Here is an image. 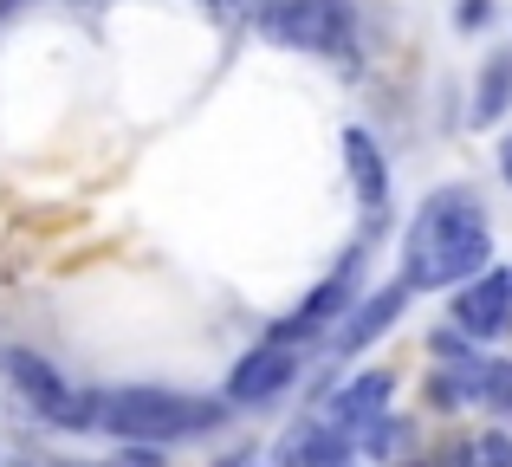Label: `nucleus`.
<instances>
[{
    "label": "nucleus",
    "mask_w": 512,
    "mask_h": 467,
    "mask_svg": "<svg viewBox=\"0 0 512 467\" xmlns=\"http://www.w3.org/2000/svg\"><path fill=\"white\" fill-rule=\"evenodd\" d=\"M493 253V234H487V215L467 189H441L422 202V215L409 221L402 234V279L422 292L435 286H461L487 266Z\"/></svg>",
    "instance_id": "nucleus-1"
},
{
    "label": "nucleus",
    "mask_w": 512,
    "mask_h": 467,
    "mask_svg": "<svg viewBox=\"0 0 512 467\" xmlns=\"http://www.w3.org/2000/svg\"><path fill=\"white\" fill-rule=\"evenodd\" d=\"M98 416L111 422V435H130V442H182V435L214 429L221 403L182 390H111L98 403Z\"/></svg>",
    "instance_id": "nucleus-2"
},
{
    "label": "nucleus",
    "mask_w": 512,
    "mask_h": 467,
    "mask_svg": "<svg viewBox=\"0 0 512 467\" xmlns=\"http://www.w3.org/2000/svg\"><path fill=\"white\" fill-rule=\"evenodd\" d=\"M260 26H266V39L299 46V52H350V39H357L350 0H273L260 13Z\"/></svg>",
    "instance_id": "nucleus-3"
},
{
    "label": "nucleus",
    "mask_w": 512,
    "mask_h": 467,
    "mask_svg": "<svg viewBox=\"0 0 512 467\" xmlns=\"http://www.w3.org/2000/svg\"><path fill=\"white\" fill-rule=\"evenodd\" d=\"M7 377L26 390V403H33L39 416H46V422H65V429L91 422L85 409H98V403H85V396H72V390H65V383H59V370H52L39 351H7Z\"/></svg>",
    "instance_id": "nucleus-4"
},
{
    "label": "nucleus",
    "mask_w": 512,
    "mask_h": 467,
    "mask_svg": "<svg viewBox=\"0 0 512 467\" xmlns=\"http://www.w3.org/2000/svg\"><path fill=\"white\" fill-rule=\"evenodd\" d=\"M454 325H461L467 338H500V331L512 325V266L474 279V286L454 299Z\"/></svg>",
    "instance_id": "nucleus-5"
},
{
    "label": "nucleus",
    "mask_w": 512,
    "mask_h": 467,
    "mask_svg": "<svg viewBox=\"0 0 512 467\" xmlns=\"http://www.w3.org/2000/svg\"><path fill=\"white\" fill-rule=\"evenodd\" d=\"M292 370H299V357L286 351V344H260V351H247L234 364V377H227V396H234V403H266V396H279L292 383Z\"/></svg>",
    "instance_id": "nucleus-6"
},
{
    "label": "nucleus",
    "mask_w": 512,
    "mask_h": 467,
    "mask_svg": "<svg viewBox=\"0 0 512 467\" xmlns=\"http://www.w3.org/2000/svg\"><path fill=\"white\" fill-rule=\"evenodd\" d=\"M350 455V435L338 429V422H299V429L279 442V467H344Z\"/></svg>",
    "instance_id": "nucleus-7"
},
{
    "label": "nucleus",
    "mask_w": 512,
    "mask_h": 467,
    "mask_svg": "<svg viewBox=\"0 0 512 467\" xmlns=\"http://www.w3.org/2000/svg\"><path fill=\"white\" fill-rule=\"evenodd\" d=\"M383 403H389V377H383V370H370V377L344 383V390H338V403H331V416H325V422H338L344 435H363V442H370V429H376V422H383Z\"/></svg>",
    "instance_id": "nucleus-8"
},
{
    "label": "nucleus",
    "mask_w": 512,
    "mask_h": 467,
    "mask_svg": "<svg viewBox=\"0 0 512 467\" xmlns=\"http://www.w3.org/2000/svg\"><path fill=\"white\" fill-rule=\"evenodd\" d=\"M402 299H409V279H402V286H383L376 299H363V305H357V318H350V325L338 331V351H363L370 338H383L389 318L402 312Z\"/></svg>",
    "instance_id": "nucleus-9"
},
{
    "label": "nucleus",
    "mask_w": 512,
    "mask_h": 467,
    "mask_svg": "<svg viewBox=\"0 0 512 467\" xmlns=\"http://www.w3.org/2000/svg\"><path fill=\"white\" fill-rule=\"evenodd\" d=\"M350 299V260H344V273L338 279H325V286L312 292V299L299 305V312L286 318V325H279V338L273 344H292V338H305V331H318V325H331V318H338V305Z\"/></svg>",
    "instance_id": "nucleus-10"
},
{
    "label": "nucleus",
    "mask_w": 512,
    "mask_h": 467,
    "mask_svg": "<svg viewBox=\"0 0 512 467\" xmlns=\"http://www.w3.org/2000/svg\"><path fill=\"white\" fill-rule=\"evenodd\" d=\"M344 150H350V176H357V195L363 202H383V189H389V176H383V156H376V143L363 137V130H344Z\"/></svg>",
    "instance_id": "nucleus-11"
},
{
    "label": "nucleus",
    "mask_w": 512,
    "mask_h": 467,
    "mask_svg": "<svg viewBox=\"0 0 512 467\" xmlns=\"http://www.w3.org/2000/svg\"><path fill=\"white\" fill-rule=\"evenodd\" d=\"M506 104H512V52L487 59V72H480V91H474V124H493V117H506Z\"/></svg>",
    "instance_id": "nucleus-12"
},
{
    "label": "nucleus",
    "mask_w": 512,
    "mask_h": 467,
    "mask_svg": "<svg viewBox=\"0 0 512 467\" xmlns=\"http://www.w3.org/2000/svg\"><path fill=\"white\" fill-rule=\"evenodd\" d=\"M461 467H512V442L506 435H474L461 448Z\"/></svg>",
    "instance_id": "nucleus-13"
},
{
    "label": "nucleus",
    "mask_w": 512,
    "mask_h": 467,
    "mask_svg": "<svg viewBox=\"0 0 512 467\" xmlns=\"http://www.w3.org/2000/svg\"><path fill=\"white\" fill-rule=\"evenodd\" d=\"M104 467H163V455L156 448H124V455H111Z\"/></svg>",
    "instance_id": "nucleus-14"
},
{
    "label": "nucleus",
    "mask_w": 512,
    "mask_h": 467,
    "mask_svg": "<svg viewBox=\"0 0 512 467\" xmlns=\"http://www.w3.org/2000/svg\"><path fill=\"white\" fill-rule=\"evenodd\" d=\"M454 20H461V26H487L493 7H487V0H461V13H454Z\"/></svg>",
    "instance_id": "nucleus-15"
},
{
    "label": "nucleus",
    "mask_w": 512,
    "mask_h": 467,
    "mask_svg": "<svg viewBox=\"0 0 512 467\" xmlns=\"http://www.w3.org/2000/svg\"><path fill=\"white\" fill-rule=\"evenodd\" d=\"M221 13H247V7H260V0H214Z\"/></svg>",
    "instance_id": "nucleus-16"
},
{
    "label": "nucleus",
    "mask_w": 512,
    "mask_h": 467,
    "mask_svg": "<svg viewBox=\"0 0 512 467\" xmlns=\"http://www.w3.org/2000/svg\"><path fill=\"white\" fill-rule=\"evenodd\" d=\"M500 169H506V189H512V137H506V150H500Z\"/></svg>",
    "instance_id": "nucleus-17"
}]
</instances>
